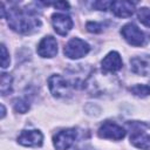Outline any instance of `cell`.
Here are the masks:
<instances>
[{
    "instance_id": "8",
    "label": "cell",
    "mask_w": 150,
    "mask_h": 150,
    "mask_svg": "<svg viewBox=\"0 0 150 150\" xmlns=\"http://www.w3.org/2000/svg\"><path fill=\"white\" fill-rule=\"evenodd\" d=\"M52 23H53L54 30L62 36H66L73 28L71 18L63 13H54L52 15Z\"/></svg>"
},
{
    "instance_id": "2",
    "label": "cell",
    "mask_w": 150,
    "mask_h": 150,
    "mask_svg": "<svg viewBox=\"0 0 150 150\" xmlns=\"http://www.w3.org/2000/svg\"><path fill=\"white\" fill-rule=\"evenodd\" d=\"M130 128V143L142 150H150V128L142 122H128Z\"/></svg>"
},
{
    "instance_id": "4",
    "label": "cell",
    "mask_w": 150,
    "mask_h": 150,
    "mask_svg": "<svg viewBox=\"0 0 150 150\" xmlns=\"http://www.w3.org/2000/svg\"><path fill=\"white\" fill-rule=\"evenodd\" d=\"M89 50H90V47L84 40H81L79 38H73L64 46L63 53L67 57L75 60V59L86 56L89 53Z\"/></svg>"
},
{
    "instance_id": "17",
    "label": "cell",
    "mask_w": 150,
    "mask_h": 150,
    "mask_svg": "<svg viewBox=\"0 0 150 150\" xmlns=\"http://www.w3.org/2000/svg\"><path fill=\"white\" fill-rule=\"evenodd\" d=\"M86 28L88 32L90 33H101L103 30V25L101 22H96V21H89L86 25Z\"/></svg>"
},
{
    "instance_id": "18",
    "label": "cell",
    "mask_w": 150,
    "mask_h": 150,
    "mask_svg": "<svg viewBox=\"0 0 150 150\" xmlns=\"http://www.w3.org/2000/svg\"><path fill=\"white\" fill-rule=\"evenodd\" d=\"M11 59H9V54L6 49V46L2 43L1 45V67L2 68H7L9 66Z\"/></svg>"
},
{
    "instance_id": "9",
    "label": "cell",
    "mask_w": 150,
    "mask_h": 150,
    "mask_svg": "<svg viewBox=\"0 0 150 150\" xmlns=\"http://www.w3.org/2000/svg\"><path fill=\"white\" fill-rule=\"evenodd\" d=\"M43 142V135L39 130H23L18 136V143L23 146L38 148Z\"/></svg>"
},
{
    "instance_id": "5",
    "label": "cell",
    "mask_w": 150,
    "mask_h": 150,
    "mask_svg": "<svg viewBox=\"0 0 150 150\" xmlns=\"http://www.w3.org/2000/svg\"><path fill=\"white\" fill-rule=\"evenodd\" d=\"M76 138V130L73 128L63 129L53 137V144L56 150H67L69 149Z\"/></svg>"
},
{
    "instance_id": "14",
    "label": "cell",
    "mask_w": 150,
    "mask_h": 150,
    "mask_svg": "<svg viewBox=\"0 0 150 150\" xmlns=\"http://www.w3.org/2000/svg\"><path fill=\"white\" fill-rule=\"evenodd\" d=\"M12 83H13L12 76L7 73H2L1 74V84H0V91H1L2 96L7 95L12 91Z\"/></svg>"
},
{
    "instance_id": "3",
    "label": "cell",
    "mask_w": 150,
    "mask_h": 150,
    "mask_svg": "<svg viewBox=\"0 0 150 150\" xmlns=\"http://www.w3.org/2000/svg\"><path fill=\"white\" fill-rule=\"evenodd\" d=\"M121 34L124 38V40L128 43H130L131 46L141 47V46L145 45L148 41V35L132 22L124 25L121 29Z\"/></svg>"
},
{
    "instance_id": "7",
    "label": "cell",
    "mask_w": 150,
    "mask_h": 150,
    "mask_svg": "<svg viewBox=\"0 0 150 150\" xmlns=\"http://www.w3.org/2000/svg\"><path fill=\"white\" fill-rule=\"evenodd\" d=\"M69 86L70 83L61 75L55 74L48 79V87L54 97H63L64 95H67Z\"/></svg>"
},
{
    "instance_id": "10",
    "label": "cell",
    "mask_w": 150,
    "mask_h": 150,
    "mask_svg": "<svg viewBox=\"0 0 150 150\" xmlns=\"http://www.w3.org/2000/svg\"><path fill=\"white\" fill-rule=\"evenodd\" d=\"M130 69L132 73L148 76L150 75V55H139L130 60Z\"/></svg>"
},
{
    "instance_id": "13",
    "label": "cell",
    "mask_w": 150,
    "mask_h": 150,
    "mask_svg": "<svg viewBox=\"0 0 150 150\" xmlns=\"http://www.w3.org/2000/svg\"><path fill=\"white\" fill-rule=\"evenodd\" d=\"M101 66L105 73H115L122 68L123 62L117 52H110L103 57V60L101 61Z\"/></svg>"
},
{
    "instance_id": "15",
    "label": "cell",
    "mask_w": 150,
    "mask_h": 150,
    "mask_svg": "<svg viewBox=\"0 0 150 150\" xmlns=\"http://www.w3.org/2000/svg\"><path fill=\"white\" fill-rule=\"evenodd\" d=\"M13 107H14L15 111H18L20 114H25L29 109V103L26 98H15L13 102Z\"/></svg>"
},
{
    "instance_id": "16",
    "label": "cell",
    "mask_w": 150,
    "mask_h": 150,
    "mask_svg": "<svg viewBox=\"0 0 150 150\" xmlns=\"http://www.w3.org/2000/svg\"><path fill=\"white\" fill-rule=\"evenodd\" d=\"M138 20L146 27H150V8L148 7H142L137 12Z\"/></svg>"
},
{
    "instance_id": "20",
    "label": "cell",
    "mask_w": 150,
    "mask_h": 150,
    "mask_svg": "<svg viewBox=\"0 0 150 150\" xmlns=\"http://www.w3.org/2000/svg\"><path fill=\"white\" fill-rule=\"evenodd\" d=\"M46 5H53L54 7L59 8V9H69V4L66 1H57V2H46Z\"/></svg>"
},
{
    "instance_id": "19",
    "label": "cell",
    "mask_w": 150,
    "mask_h": 150,
    "mask_svg": "<svg viewBox=\"0 0 150 150\" xmlns=\"http://www.w3.org/2000/svg\"><path fill=\"white\" fill-rule=\"evenodd\" d=\"M110 4L111 2H109V1H96V2H94L93 6L100 11H107L108 7L110 8Z\"/></svg>"
},
{
    "instance_id": "11",
    "label": "cell",
    "mask_w": 150,
    "mask_h": 150,
    "mask_svg": "<svg viewBox=\"0 0 150 150\" xmlns=\"http://www.w3.org/2000/svg\"><path fill=\"white\" fill-rule=\"evenodd\" d=\"M110 9L118 18H129L135 12V2L127 0H116L110 4Z\"/></svg>"
},
{
    "instance_id": "21",
    "label": "cell",
    "mask_w": 150,
    "mask_h": 150,
    "mask_svg": "<svg viewBox=\"0 0 150 150\" xmlns=\"http://www.w3.org/2000/svg\"><path fill=\"white\" fill-rule=\"evenodd\" d=\"M0 107H1V118H4L5 115H6V109H5V105L2 103L0 104Z\"/></svg>"
},
{
    "instance_id": "12",
    "label": "cell",
    "mask_w": 150,
    "mask_h": 150,
    "mask_svg": "<svg viewBox=\"0 0 150 150\" xmlns=\"http://www.w3.org/2000/svg\"><path fill=\"white\" fill-rule=\"evenodd\" d=\"M36 50L41 57H53L57 54V42L50 35L45 36L38 45Z\"/></svg>"
},
{
    "instance_id": "6",
    "label": "cell",
    "mask_w": 150,
    "mask_h": 150,
    "mask_svg": "<svg viewBox=\"0 0 150 150\" xmlns=\"http://www.w3.org/2000/svg\"><path fill=\"white\" fill-rule=\"evenodd\" d=\"M97 134L101 138L120 141L125 136V130L121 125L116 124L115 122H104L98 128Z\"/></svg>"
},
{
    "instance_id": "1",
    "label": "cell",
    "mask_w": 150,
    "mask_h": 150,
    "mask_svg": "<svg viewBox=\"0 0 150 150\" xmlns=\"http://www.w3.org/2000/svg\"><path fill=\"white\" fill-rule=\"evenodd\" d=\"M7 21L8 26L20 34H30L41 27V21L34 12L23 11L19 7L7 9Z\"/></svg>"
}]
</instances>
